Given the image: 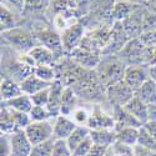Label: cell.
Masks as SVG:
<instances>
[{"mask_svg":"<svg viewBox=\"0 0 156 156\" xmlns=\"http://www.w3.org/2000/svg\"><path fill=\"white\" fill-rule=\"evenodd\" d=\"M0 130H2V134H8L11 135L15 131H18V127L11 118V112L10 109L5 105L2 104V114H0Z\"/></svg>","mask_w":156,"mask_h":156,"instance_id":"484cf974","label":"cell"},{"mask_svg":"<svg viewBox=\"0 0 156 156\" xmlns=\"http://www.w3.org/2000/svg\"><path fill=\"white\" fill-rule=\"evenodd\" d=\"M71 60H74L76 64H79L80 66L85 68V69H89V70H94L99 66V64L101 61V58H100V54L99 53H94V51H89V50H85L83 48H77L75 49L74 51L69 55Z\"/></svg>","mask_w":156,"mask_h":156,"instance_id":"9c48e42d","label":"cell"},{"mask_svg":"<svg viewBox=\"0 0 156 156\" xmlns=\"http://www.w3.org/2000/svg\"><path fill=\"white\" fill-rule=\"evenodd\" d=\"M150 77L156 81V66H150Z\"/></svg>","mask_w":156,"mask_h":156,"instance_id":"f6af8a7d","label":"cell"},{"mask_svg":"<svg viewBox=\"0 0 156 156\" xmlns=\"http://www.w3.org/2000/svg\"><path fill=\"white\" fill-rule=\"evenodd\" d=\"M124 109L126 111H129L142 125H145L150 120L149 106L146 105V104L142 102L139 98H136V96H134L131 100H129L124 105Z\"/></svg>","mask_w":156,"mask_h":156,"instance_id":"5bb4252c","label":"cell"},{"mask_svg":"<svg viewBox=\"0 0 156 156\" xmlns=\"http://www.w3.org/2000/svg\"><path fill=\"white\" fill-rule=\"evenodd\" d=\"M90 134H91V130H90L87 126H76L75 130L73 131V134L66 140V144L70 147L71 152L77 146H79L81 142H84L86 139H89L90 137Z\"/></svg>","mask_w":156,"mask_h":156,"instance_id":"cb8c5ba5","label":"cell"},{"mask_svg":"<svg viewBox=\"0 0 156 156\" xmlns=\"http://www.w3.org/2000/svg\"><path fill=\"white\" fill-rule=\"evenodd\" d=\"M76 126L77 125L74 122V120L70 116H66V115L56 116L54 119V139L66 141Z\"/></svg>","mask_w":156,"mask_h":156,"instance_id":"7c38bea8","label":"cell"},{"mask_svg":"<svg viewBox=\"0 0 156 156\" xmlns=\"http://www.w3.org/2000/svg\"><path fill=\"white\" fill-rule=\"evenodd\" d=\"M84 33H85V25L83 23H75L68 29H65L61 34L62 39V46L65 55H69L71 51L77 49L80 46L83 39H84Z\"/></svg>","mask_w":156,"mask_h":156,"instance_id":"5b68a950","label":"cell"},{"mask_svg":"<svg viewBox=\"0 0 156 156\" xmlns=\"http://www.w3.org/2000/svg\"><path fill=\"white\" fill-rule=\"evenodd\" d=\"M18 19L14 10H11L8 5L2 3V8H0V27H2V33L9 31L18 27Z\"/></svg>","mask_w":156,"mask_h":156,"instance_id":"7402d4cb","label":"cell"},{"mask_svg":"<svg viewBox=\"0 0 156 156\" xmlns=\"http://www.w3.org/2000/svg\"><path fill=\"white\" fill-rule=\"evenodd\" d=\"M116 2H127V3H133L136 5H142V4L147 3L149 0H116Z\"/></svg>","mask_w":156,"mask_h":156,"instance_id":"ee69618b","label":"cell"},{"mask_svg":"<svg viewBox=\"0 0 156 156\" xmlns=\"http://www.w3.org/2000/svg\"><path fill=\"white\" fill-rule=\"evenodd\" d=\"M110 150H111V147H110ZM111 156H133V155H129V154H119V152H114V151L111 150Z\"/></svg>","mask_w":156,"mask_h":156,"instance_id":"bcb514c9","label":"cell"},{"mask_svg":"<svg viewBox=\"0 0 156 156\" xmlns=\"http://www.w3.org/2000/svg\"><path fill=\"white\" fill-rule=\"evenodd\" d=\"M2 3L5 4V5H8L10 9L12 8V10L20 12V14H23V12H24V9H25V0H3Z\"/></svg>","mask_w":156,"mask_h":156,"instance_id":"f35d334b","label":"cell"},{"mask_svg":"<svg viewBox=\"0 0 156 156\" xmlns=\"http://www.w3.org/2000/svg\"><path fill=\"white\" fill-rule=\"evenodd\" d=\"M139 130H140V127H124V129L119 130V131H116L118 142L134 147L135 145H137Z\"/></svg>","mask_w":156,"mask_h":156,"instance_id":"d4e9b609","label":"cell"},{"mask_svg":"<svg viewBox=\"0 0 156 156\" xmlns=\"http://www.w3.org/2000/svg\"><path fill=\"white\" fill-rule=\"evenodd\" d=\"M93 145H94V141L91 140V137L86 139L84 142H81V144L73 151V156H87V154L90 152V150H91Z\"/></svg>","mask_w":156,"mask_h":156,"instance_id":"8d00e7d4","label":"cell"},{"mask_svg":"<svg viewBox=\"0 0 156 156\" xmlns=\"http://www.w3.org/2000/svg\"><path fill=\"white\" fill-rule=\"evenodd\" d=\"M37 41L40 45L46 46L48 49H50L53 53L58 56V59L60 60L62 56H65V51H64V46H62V39L61 35L58 34L55 30L53 29H40L36 34H35Z\"/></svg>","mask_w":156,"mask_h":156,"instance_id":"8992f818","label":"cell"},{"mask_svg":"<svg viewBox=\"0 0 156 156\" xmlns=\"http://www.w3.org/2000/svg\"><path fill=\"white\" fill-rule=\"evenodd\" d=\"M137 145L156 154V140H155L154 136L147 131L145 126H141L140 130H139Z\"/></svg>","mask_w":156,"mask_h":156,"instance_id":"f1b7e54d","label":"cell"},{"mask_svg":"<svg viewBox=\"0 0 156 156\" xmlns=\"http://www.w3.org/2000/svg\"><path fill=\"white\" fill-rule=\"evenodd\" d=\"M51 0H25V9L23 15H37V14H43L46 10H49Z\"/></svg>","mask_w":156,"mask_h":156,"instance_id":"4316f807","label":"cell"},{"mask_svg":"<svg viewBox=\"0 0 156 156\" xmlns=\"http://www.w3.org/2000/svg\"><path fill=\"white\" fill-rule=\"evenodd\" d=\"M127 65L116 55H108L101 58L99 66L95 69L98 76L105 87H110L118 83L124 81V75Z\"/></svg>","mask_w":156,"mask_h":156,"instance_id":"6da1fadb","label":"cell"},{"mask_svg":"<svg viewBox=\"0 0 156 156\" xmlns=\"http://www.w3.org/2000/svg\"><path fill=\"white\" fill-rule=\"evenodd\" d=\"M31 100H33V104L35 106H46L48 108V104L50 100V87L34 94L31 96Z\"/></svg>","mask_w":156,"mask_h":156,"instance_id":"e575fe53","label":"cell"},{"mask_svg":"<svg viewBox=\"0 0 156 156\" xmlns=\"http://www.w3.org/2000/svg\"><path fill=\"white\" fill-rule=\"evenodd\" d=\"M34 74L41 80L50 84H53L58 79L55 65H37L34 69Z\"/></svg>","mask_w":156,"mask_h":156,"instance_id":"83f0119b","label":"cell"},{"mask_svg":"<svg viewBox=\"0 0 156 156\" xmlns=\"http://www.w3.org/2000/svg\"><path fill=\"white\" fill-rule=\"evenodd\" d=\"M135 96V91L130 89L124 81L118 83L106 89V98L112 106H124L125 104Z\"/></svg>","mask_w":156,"mask_h":156,"instance_id":"ba28073f","label":"cell"},{"mask_svg":"<svg viewBox=\"0 0 156 156\" xmlns=\"http://www.w3.org/2000/svg\"><path fill=\"white\" fill-rule=\"evenodd\" d=\"M110 147H106V146H101V145H96L94 144L90 152L87 154V156H106L108 152H109Z\"/></svg>","mask_w":156,"mask_h":156,"instance_id":"ab89813d","label":"cell"},{"mask_svg":"<svg viewBox=\"0 0 156 156\" xmlns=\"http://www.w3.org/2000/svg\"><path fill=\"white\" fill-rule=\"evenodd\" d=\"M11 139V156H31L34 145L29 140L25 130H18L10 135Z\"/></svg>","mask_w":156,"mask_h":156,"instance_id":"30bf717a","label":"cell"},{"mask_svg":"<svg viewBox=\"0 0 156 156\" xmlns=\"http://www.w3.org/2000/svg\"><path fill=\"white\" fill-rule=\"evenodd\" d=\"M93 2L94 0H69V4H70V9L74 11L76 18L79 19L86 15L87 11H90Z\"/></svg>","mask_w":156,"mask_h":156,"instance_id":"f546056e","label":"cell"},{"mask_svg":"<svg viewBox=\"0 0 156 156\" xmlns=\"http://www.w3.org/2000/svg\"><path fill=\"white\" fill-rule=\"evenodd\" d=\"M90 137L94 141V144L111 147L116 141H118V135L115 130L111 129H104V130H91Z\"/></svg>","mask_w":156,"mask_h":156,"instance_id":"ac0fdd59","label":"cell"},{"mask_svg":"<svg viewBox=\"0 0 156 156\" xmlns=\"http://www.w3.org/2000/svg\"><path fill=\"white\" fill-rule=\"evenodd\" d=\"M3 105L12 109V110H18L23 112H30L31 109L34 108V104L31 100V96L27 94H21L14 99H10L8 101H2Z\"/></svg>","mask_w":156,"mask_h":156,"instance_id":"d6986e66","label":"cell"},{"mask_svg":"<svg viewBox=\"0 0 156 156\" xmlns=\"http://www.w3.org/2000/svg\"><path fill=\"white\" fill-rule=\"evenodd\" d=\"M135 96L139 98L144 104H146L147 106L156 104V81H154L150 77L135 91Z\"/></svg>","mask_w":156,"mask_h":156,"instance_id":"e0dca14e","label":"cell"},{"mask_svg":"<svg viewBox=\"0 0 156 156\" xmlns=\"http://www.w3.org/2000/svg\"><path fill=\"white\" fill-rule=\"evenodd\" d=\"M0 156H11V139L8 134H2L0 137Z\"/></svg>","mask_w":156,"mask_h":156,"instance_id":"74e56055","label":"cell"},{"mask_svg":"<svg viewBox=\"0 0 156 156\" xmlns=\"http://www.w3.org/2000/svg\"><path fill=\"white\" fill-rule=\"evenodd\" d=\"M70 118L74 120V122L77 126H87V122H89V119H90V114L84 108H76L73 111V114L70 115Z\"/></svg>","mask_w":156,"mask_h":156,"instance_id":"836d02e7","label":"cell"},{"mask_svg":"<svg viewBox=\"0 0 156 156\" xmlns=\"http://www.w3.org/2000/svg\"><path fill=\"white\" fill-rule=\"evenodd\" d=\"M53 156H73V152H71L70 147L68 146L66 141L65 140H55Z\"/></svg>","mask_w":156,"mask_h":156,"instance_id":"d590c367","label":"cell"},{"mask_svg":"<svg viewBox=\"0 0 156 156\" xmlns=\"http://www.w3.org/2000/svg\"><path fill=\"white\" fill-rule=\"evenodd\" d=\"M112 116L115 119V131H119V130H121L124 127H141V126H144L129 111H126L124 109V106H114Z\"/></svg>","mask_w":156,"mask_h":156,"instance_id":"4fadbf2b","label":"cell"},{"mask_svg":"<svg viewBox=\"0 0 156 156\" xmlns=\"http://www.w3.org/2000/svg\"><path fill=\"white\" fill-rule=\"evenodd\" d=\"M2 36L4 40L11 45L14 49H16L20 53H29L31 49H34L36 45H39V41L36 36L27 30V29H23V28H14L9 31H4L2 33Z\"/></svg>","mask_w":156,"mask_h":156,"instance_id":"3957f363","label":"cell"},{"mask_svg":"<svg viewBox=\"0 0 156 156\" xmlns=\"http://www.w3.org/2000/svg\"><path fill=\"white\" fill-rule=\"evenodd\" d=\"M150 79V66L149 65H129L126 66L124 83L133 89L134 91Z\"/></svg>","mask_w":156,"mask_h":156,"instance_id":"52a82bcc","label":"cell"},{"mask_svg":"<svg viewBox=\"0 0 156 156\" xmlns=\"http://www.w3.org/2000/svg\"><path fill=\"white\" fill-rule=\"evenodd\" d=\"M31 121L33 122H40V121H49L51 119H55L53 114L49 111V109L46 106H35L31 109V111L29 112Z\"/></svg>","mask_w":156,"mask_h":156,"instance_id":"4dcf8cb0","label":"cell"},{"mask_svg":"<svg viewBox=\"0 0 156 156\" xmlns=\"http://www.w3.org/2000/svg\"><path fill=\"white\" fill-rule=\"evenodd\" d=\"M149 66H156V45L152 48V54H151V59L149 62Z\"/></svg>","mask_w":156,"mask_h":156,"instance_id":"7bdbcfd3","label":"cell"},{"mask_svg":"<svg viewBox=\"0 0 156 156\" xmlns=\"http://www.w3.org/2000/svg\"><path fill=\"white\" fill-rule=\"evenodd\" d=\"M10 112H11V118H12V120H14L18 130H25L33 122L29 112H23V111L12 110V109H10Z\"/></svg>","mask_w":156,"mask_h":156,"instance_id":"d6a6232c","label":"cell"},{"mask_svg":"<svg viewBox=\"0 0 156 156\" xmlns=\"http://www.w3.org/2000/svg\"><path fill=\"white\" fill-rule=\"evenodd\" d=\"M145 127H146V130L147 131L154 136V139L156 140V121H152V120H149L145 125H144Z\"/></svg>","mask_w":156,"mask_h":156,"instance_id":"60d3db41","label":"cell"},{"mask_svg":"<svg viewBox=\"0 0 156 156\" xmlns=\"http://www.w3.org/2000/svg\"><path fill=\"white\" fill-rule=\"evenodd\" d=\"M23 94V90L19 83L15 80L3 77L2 79V101H8Z\"/></svg>","mask_w":156,"mask_h":156,"instance_id":"ffe728a7","label":"cell"},{"mask_svg":"<svg viewBox=\"0 0 156 156\" xmlns=\"http://www.w3.org/2000/svg\"><path fill=\"white\" fill-rule=\"evenodd\" d=\"M76 100H77V95L75 93V90L73 87H65L62 93V98H61L60 115L70 116L73 111L76 109Z\"/></svg>","mask_w":156,"mask_h":156,"instance_id":"44dd1931","label":"cell"},{"mask_svg":"<svg viewBox=\"0 0 156 156\" xmlns=\"http://www.w3.org/2000/svg\"><path fill=\"white\" fill-rule=\"evenodd\" d=\"M139 5L127 3V2H115L112 9V20L114 21H124L135 11Z\"/></svg>","mask_w":156,"mask_h":156,"instance_id":"603a6c76","label":"cell"},{"mask_svg":"<svg viewBox=\"0 0 156 156\" xmlns=\"http://www.w3.org/2000/svg\"><path fill=\"white\" fill-rule=\"evenodd\" d=\"M25 133L34 146L50 139H54V120L31 122L25 129Z\"/></svg>","mask_w":156,"mask_h":156,"instance_id":"277c9868","label":"cell"},{"mask_svg":"<svg viewBox=\"0 0 156 156\" xmlns=\"http://www.w3.org/2000/svg\"><path fill=\"white\" fill-rule=\"evenodd\" d=\"M87 127L90 130H104V129L115 130V119L112 115H109L104 110H101L99 106H95V109L90 112Z\"/></svg>","mask_w":156,"mask_h":156,"instance_id":"8fae6325","label":"cell"},{"mask_svg":"<svg viewBox=\"0 0 156 156\" xmlns=\"http://www.w3.org/2000/svg\"><path fill=\"white\" fill-rule=\"evenodd\" d=\"M28 54L31 56L36 66L37 65H55L59 61L58 56L53 51L40 44L36 45L34 49H31Z\"/></svg>","mask_w":156,"mask_h":156,"instance_id":"9a60e30c","label":"cell"},{"mask_svg":"<svg viewBox=\"0 0 156 156\" xmlns=\"http://www.w3.org/2000/svg\"><path fill=\"white\" fill-rule=\"evenodd\" d=\"M55 145V139H50L48 141H44L41 144H37L33 147L31 156H53Z\"/></svg>","mask_w":156,"mask_h":156,"instance_id":"1f68e13d","label":"cell"},{"mask_svg":"<svg viewBox=\"0 0 156 156\" xmlns=\"http://www.w3.org/2000/svg\"><path fill=\"white\" fill-rule=\"evenodd\" d=\"M149 115H150V120L156 121V104L149 106Z\"/></svg>","mask_w":156,"mask_h":156,"instance_id":"b9f144b4","label":"cell"},{"mask_svg":"<svg viewBox=\"0 0 156 156\" xmlns=\"http://www.w3.org/2000/svg\"><path fill=\"white\" fill-rule=\"evenodd\" d=\"M152 49L147 48L140 37L131 39L119 53L120 59L127 65H149Z\"/></svg>","mask_w":156,"mask_h":156,"instance_id":"7a4b0ae2","label":"cell"},{"mask_svg":"<svg viewBox=\"0 0 156 156\" xmlns=\"http://www.w3.org/2000/svg\"><path fill=\"white\" fill-rule=\"evenodd\" d=\"M20 86H21V90H23V94H27L29 96H33L34 94L41 91V90H45V89L50 87L51 84L41 80L40 77H37L33 73L31 75H29L27 77V79L20 83Z\"/></svg>","mask_w":156,"mask_h":156,"instance_id":"2e32d148","label":"cell"}]
</instances>
